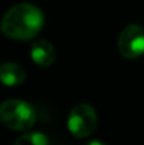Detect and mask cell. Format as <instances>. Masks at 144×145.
Listing matches in <instances>:
<instances>
[{
  "mask_svg": "<svg viewBox=\"0 0 144 145\" xmlns=\"http://www.w3.org/2000/svg\"><path fill=\"white\" fill-rule=\"evenodd\" d=\"M44 25L43 11L30 3H20L7 10L1 20V31L17 41L34 38Z\"/></svg>",
  "mask_w": 144,
  "mask_h": 145,
  "instance_id": "6da1fadb",
  "label": "cell"
},
{
  "mask_svg": "<svg viewBox=\"0 0 144 145\" xmlns=\"http://www.w3.org/2000/svg\"><path fill=\"white\" fill-rule=\"evenodd\" d=\"M0 120L7 128L13 131H26L34 125L37 113L30 103L11 99L6 100L0 106Z\"/></svg>",
  "mask_w": 144,
  "mask_h": 145,
  "instance_id": "7a4b0ae2",
  "label": "cell"
},
{
  "mask_svg": "<svg viewBox=\"0 0 144 145\" xmlns=\"http://www.w3.org/2000/svg\"><path fill=\"white\" fill-rule=\"evenodd\" d=\"M66 127L76 138H86L92 135L97 127V114L95 108L86 103L76 104L68 114Z\"/></svg>",
  "mask_w": 144,
  "mask_h": 145,
  "instance_id": "3957f363",
  "label": "cell"
},
{
  "mask_svg": "<svg viewBox=\"0 0 144 145\" xmlns=\"http://www.w3.org/2000/svg\"><path fill=\"white\" fill-rule=\"evenodd\" d=\"M119 52L127 59L140 58L144 54V27L139 24H130L119 35Z\"/></svg>",
  "mask_w": 144,
  "mask_h": 145,
  "instance_id": "277c9868",
  "label": "cell"
},
{
  "mask_svg": "<svg viewBox=\"0 0 144 145\" xmlns=\"http://www.w3.org/2000/svg\"><path fill=\"white\" fill-rule=\"evenodd\" d=\"M57 52L54 45L47 40H37L31 45V59L41 68H48L54 63Z\"/></svg>",
  "mask_w": 144,
  "mask_h": 145,
  "instance_id": "5b68a950",
  "label": "cell"
},
{
  "mask_svg": "<svg viewBox=\"0 0 144 145\" xmlns=\"http://www.w3.org/2000/svg\"><path fill=\"white\" fill-rule=\"evenodd\" d=\"M0 79L4 86H18L26 79V71L16 62H4L0 66Z\"/></svg>",
  "mask_w": 144,
  "mask_h": 145,
  "instance_id": "8992f818",
  "label": "cell"
},
{
  "mask_svg": "<svg viewBox=\"0 0 144 145\" xmlns=\"http://www.w3.org/2000/svg\"><path fill=\"white\" fill-rule=\"evenodd\" d=\"M13 145H49L48 137L43 133H27L23 134Z\"/></svg>",
  "mask_w": 144,
  "mask_h": 145,
  "instance_id": "52a82bcc",
  "label": "cell"
},
{
  "mask_svg": "<svg viewBox=\"0 0 144 145\" xmlns=\"http://www.w3.org/2000/svg\"><path fill=\"white\" fill-rule=\"evenodd\" d=\"M86 145H106V144H105V142H102V141H97V140H93V141L88 142Z\"/></svg>",
  "mask_w": 144,
  "mask_h": 145,
  "instance_id": "ba28073f",
  "label": "cell"
}]
</instances>
